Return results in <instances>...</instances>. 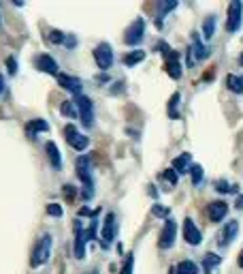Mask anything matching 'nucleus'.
Wrapping results in <instances>:
<instances>
[{"instance_id": "obj_36", "label": "nucleus", "mask_w": 243, "mask_h": 274, "mask_svg": "<svg viewBox=\"0 0 243 274\" xmlns=\"http://www.w3.org/2000/svg\"><path fill=\"white\" fill-rule=\"evenodd\" d=\"M7 67H9V73H11V75H15V73H17V60H15L13 56H9V58H7Z\"/></svg>"}, {"instance_id": "obj_14", "label": "nucleus", "mask_w": 243, "mask_h": 274, "mask_svg": "<svg viewBox=\"0 0 243 274\" xmlns=\"http://www.w3.org/2000/svg\"><path fill=\"white\" fill-rule=\"evenodd\" d=\"M207 214H209L211 223H220V221H224V217L228 214V203L226 201H211L209 208H207Z\"/></svg>"}, {"instance_id": "obj_17", "label": "nucleus", "mask_w": 243, "mask_h": 274, "mask_svg": "<svg viewBox=\"0 0 243 274\" xmlns=\"http://www.w3.org/2000/svg\"><path fill=\"white\" fill-rule=\"evenodd\" d=\"M58 84L62 86L64 90H70V92H81V79L79 77H73V75H64V73H58Z\"/></svg>"}, {"instance_id": "obj_25", "label": "nucleus", "mask_w": 243, "mask_h": 274, "mask_svg": "<svg viewBox=\"0 0 243 274\" xmlns=\"http://www.w3.org/2000/svg\"><path fill=\"white\" fill-rule=\"evenodd\" d=\"M226 88L235 95H241L243 92V77H237V75H226Z\"/></svg>"}, {"instance_id": "obj_10", "label": "nucleus", "mask_w": 243, "mask_h": 274, "mask_svg": "<svg viewBox=\"0 0 243 274\" xmlns=\"http://www.w3.org/2000/svg\"><path fill=\"white\" fill-rule=\"evenodd\" d=\"M237 234H239V221H228V223L222 227L220 234H218V244H220V247H228V244H233Z\"/></svg>"}, {"instance_id": "obj_35", "label": "nucleus", "mask_w": 243, "mask_h": 274, "mask_svg": "<svg viewBox=\"0 0 243 274\" xmlns=\"http://www.w3.org/2000/svg\"><path fill=\"white\" fill-rule=\"evenodd\" d=\"M49 41H51V43H64V32H60V30H51V32H49Z\"/></svg>"}, {"instance_id": "obj_21", "label": "nucleus", "mask_w": 243, "mask_h": 274, "mask_svg": "<svg viewBox=\"0 0 243 274\" xmlns=\"http://www.w3.org/2000/svg\"><path fill=\"white\" fill-rule=\"evenodd\" d=\"M143 58H145L143 50H133V51H128V54H124V65L134 67V65H139V62H143Z\"/></svg>"}, {"instance_id": "obj_19", "label": "nucleus", "mask_w": 243, "mask_h": 274, "mask_svg": "<svg viewBox=\"0 0 243 274\" xmlns=\"http://www.w3.org/2000/svg\"><path fill=\"white\" fill-rule=\"evenodd\" d=\"M171 274H199V266L190 259H183L175 268H171Z\"/></svg>"}, {"instance_id": "obj_22", "label": "nucleus", "mask_w": 243, "mask_h": 274, "mask_svg": "<svg viewBox=\"0 0 243 274\" xmlns=\"http://www.w3.org/2000/svg\"><path fill=\"white\" fill-rule=\"evenodd\" d=\"M222 264V257L220 255H216V253H207L205 255V259H203V272L205 274H211V270L216 266H220Z\"/></svg>"}, {"instance_id": "obj_38", "label": "nucleus", "mask_w": 243, "mask_h": 274, "mask_svg": "<svg viewBox=\"0 0 243 274\" xmlns=\"http://www.w3.org/2000/svg\"><path fill=\"white\" fill-rule=\"evenodd\" d=\"M235 206H237V210H243V195L237 197V203H235Z\"/></svg>"}, {"instance_id": "obj_31", "label": "nucleus", "mask_w": 243, "mask_h": 274, "mask_svg": "<svg viewBox=\"0 0 243 274\" xmlns=\"http://www.w3.org/2000/svg\"><path fill=\"white\" fill-rule=\"evenodd\" d=\"M162 178L167 180V182L171 184V186H175L177 184V178H179V174H177L173 167H171V170H164V174H162Z\"/></svg>"}, {"instance_id": "obj_26", "label": "nucleus", "mask_w": 243, "mask_h": 274, "mask_svg": "<svg viewBox=\"0 0 243 274\" xmlns=\"http://www.w3.org/2000/svg\"><path fill=\"white\" fill-rule=\"evenodd\" d=\"M216 24H218L216 15L205 17V22H203V37L205 39H211L213 37V32H216Z\"/></svg>"}, {"instance_id": "obj_23", "label": "nucleus", "mask_w": 243, "mask_h": 274, "mask_svg": "<svg viewBox=\"0 0 243 274\" xmlns=\"http://www.w3.org/2000/svg\"><path fill=\"white\" fill-rule=\"evenodd\" d=\"M47 129H49V125H47L45 120H32V122H28V125H26L28 137H37V133L47 131Z\"/></svg>"}, {"instance_id": "obj_6", "label": "nucleus", "mask_w": 243, "mask_h": 274, "mask_svg": "<svg viewBox=\"0 0 243 274\" xmlns=\"http://www.w3.org/2000/svg\"><path fill=\"white\" fill-rule=\"evenodd\" d=\"M94 60H96V67L100 71H109L111 65H113V50H111L109 43H100L96 50H94Z\"/></svg>"}, {"instance_id": "obj_2", "label": "nucleus", "mask_w": 243, "mask_h": 274, "mask_svg": "<svg viewBox=\"0 0 243 274\" xmlns=\"http://www.w3.org/2000/svg\"><path fill=\"white\" fill-rule=\"evenodd\" d=\"M77 176H79V180L86 186L84 199H90L94 195V182H92V170H90V159L88 156H79L77 159Z\"/></svg>"}, {"instance_id": "obj_30", "label": "nucleus", "mask_w": 243, "mask_h": 274, "mask_svg": "<svg viewBox=\"0 0 243 274\" xmlns=\"http://www.w3.org/2000/svg\"><path fill=\"white\" fill-rule=\"evenodd\" d=\"M190 176H192V184L199 186L200 182H203V167H200V165H192L190 167Z\"/></svg>"}, {"instance_id": "obj_20", "label": "nucleus", "mask_w": 243, "mask_h": 274, "mask_svg": "<svg viewBox=\"0 0 243 274\" xmlns=\"http://www.w3.org/2000/svg\"><path fill=\"white\" fill-rule=\"evenodd\" d=\"M190 161H192V156H190V152H181L177 159L173 161V170L177 172V174H186V172H190Z\"/></svg>"}, {"instance_id": "obj_5", "label": "nucleus", "mask_w": 243, "mask_h": 274, "mask_svg": "<svg viewBox=\"0 0 243 274\" xmlns=\"http://www.w3.org/2000/svg\"><path fill=\"white\" fill-rule=\"evenodd\" d=\"M243 22V2L235 0L228 4V15H226V30L228 32H237L241 28Z\"/></svg>"}, {"instance_id": "obj_9", "label": "nucleus", "mask_w": 243, "mask_h": 274, "mask_svg": "<svg viewBox=\"0 0 243 274\" xmlns=\"http://www.w3.org/2000/svg\"><path fill=\"white\" fill-rule=\"evenodd\" d=\"M115 234H117V223H115V214L109 212L105 219V225H103V240H100V244H103V249H109L111 242L115 240Z\"/></svg>"}, {"instance_id": "obj_12", "label": "nucleus", "mask_w": 243, "mask_h": 274, "mask_svg": "<svg viewBox=\"0 0 243 274\" xmlns=\"http://www.w3.org/2000/svg\"><path fill=\"white\" fill-rule=\"evenodd\" d=\"M86 231H84V225L81 221H75V257L77 259H84L86 257Z\"/></svg>"}, {"instance_id": "obj_13", "label": "nucleus", "mask_w": 243, "mask_h": 274, "mask_svg": "<svg viewBox=\"0 0 243 274\" xmlns=\"http://www.w3.org/2000/svg\"><path fill=\"white\" fill-rule=\"evenodd\" d=\"M34 65H37L39 71L49 73V75H56V77H58V62L53 60L49 54H39L37 58H34Z\"/></svg>"}, {"instance_id": "obj_3", "label": "nucleus", "mask_w": 243, "mask_h": 274, "mask_svg": "<svg viewBox=\"0 0 243 274\" xmlns=\"http://www.w3.org/2000/svg\"><path fill=\"white\" fill-rule=\"evenodd\" d=\"M145 37V20L143 17H137V20L133 22L128 28H126V34H124V43L130 45V48H134V45H139L141 41Z\"/></svg>"}, {"instance_id": "obj_40", "label": "nucleus", "mask_w": 243, "mask_h": 274, "mask_svg": "<svg viewBox=\"0 0 243 274\" xmlns=\"http://www.w3.org/2000/svg\"><path fill=\"white\" fill-rule=\"evenodd\" d=\"M239 268H243V250L239 253Z\"/></svg>"}, {"instance_id": "obj_39", "label": "nucleus", "mask_w": 243, "mask_h": 274, "mask_svg": "<svg viewBox=\"0 0 243 274\" xmlns=\"http://www.w3.org/2000/svg\"><path fill=\"white\" fill-rule=\"evenodd\" d=\"M2 90H4V77L0 75V92H2Z\"/></svg>"}, {"instance_id": "obj_32", "label": "nucleus", "mask_w": 243, "mask_h": 274, "mask_svg": "<svg viewBox=\"0 0 243 274\" xmlns=\"http://www.w3.org/2000/svg\"><path fill=\"white\" fill-rule=\"evenodd\" d=\"M133 264H134V257H133V253H128V255H126V261H124V266H122V272H120V274H133Z\"/></svg>"}, {"instance_id": "obj_16", "label": "nucleus", "mask_w": 243, "mask_h": 274, "mask_svg": "<svg viewBox=\"0 0 243 274\" xmlns=\"http://www.w3.org/2000/svg\"><path fill=\"white\" fill-rule=\"evenodd\" d=\"M45 152H47V159H49L53 170H62V156H60V148H58L56 142H47L45 144Z\"/></svg>"}, {"instance_id": "obj_29", "label": "nucleus", "mask_w": 243, "mask_h": 274, "mask_svg": "<svg viewBox=\"0 0 243 274\" xmlns=\"http://www.w3.org/2000/svg\"><path fill=\"white\" fill-rule=\"evenodd\" d=\"M216 191H218V193H237L239 189H237V184H228L226 180H218V182H216Z\"/></svg>"}, {"instance_id": "obj_27", "label": "nucleus", "mask_w": 243, "mask_h": 274, "mask_svg": "<svg viewBox=\"0 0 243 274\" xmlns=\"http://www.w3.org/2000/svg\"><path fill=\"white\" fill-rule=\"evenodd\" d=\"M60 112H62L64 118H77V116H79L75 101H64V103L60 105Z\"/></svg>"}, {"instance_id": "obj_7", "label": "nucleus", "mask_w": 243, "mask_h": 274, "mask_svg": "<svg viewBox=\"0 0 243 274\" xmlns=\"http://www.w3.org/2000/svg\"><path fill=\"white\" fill-rule=\"evenodd\" d=\"M64 137H66V142L73 146L75 150H79V152L90 146V139H88V135H84V133L77 131L75 125H66V126H64Z\"/></svg>"}, {"instance_id": "obj_41", "label": "nucleus", "mask_w": 243, "mask_h": 274, "mask_svg": "<svg viewBox=\"0 0 243 274\" xmlns=\"http://www.w3.org/2000/svg\"><path fill=\"white\" fill-rule=\"evenodd\" d=\"M239 65H241V67H243V54H241V56H239Z\"/></svg>"}, {"instance_id": "obj_34", "label": "nucleus", "mask_w": 243, "mask_h": 274, "mask_svg": "<svg viewBox=\"0 0 243 274\" xmlns=\"http://www.w3.org/2000/svg\"><path fill=\"white\" fill-rule=\"evenodd\" d=\"M75 195H77L75 186H73V184H64V197H66L68 201H73V199H75Z\"/></svg>"}, {"instance_id": "obj_28", "label": "nucleus", "mask_w": 243, "mask_h": 274, "mask_svg": "<svg viewBox=\"0 0 243 274\" xmlns=\"http://www.w3.org/2000/svg\"><path fill=\"white\" fill-rule=\"evenodd\" d=\"M158 7H160V13H158L156 24H158V26H162V20L167 17V13H171L173 9H177V2H160Z\"/></svg>"}, {"instance_id": "obj_11", "label": "nucleus", "mask_w": 243, "mask_h": 274, "mask_svg": "<svg viewBox=\"0 0 243 274\" xmlns=\"http://www.w3.org/2000/svg\"><path fill=\"white\" fill-rule=\"evenodd\" d=\"M183 240H186L188 244H192V247H199L200 240H203L200 229L194 225L192 219H183Z\"/></svg>"}, {"instance_id": "obj_37", "label": "nucleus", "mask_w": 243, "mask_h": 274, "mask_svg": "<svg viewBox=\"0 0 243 274\" xmlns=\"http://www.w3.org/2000/svg\"><path fill=\"white\" fill-rule=\"evenodd\" d=\"M152 212L156 214V217H169V210H167V208H162V206H154V208H152Z\"/></svg>"}, {"instance_id": "obj_8", "label": "nucleus", "mask_w": 243, "mask_h": 274, "mask_svg": "<svg viewBox=\"0 0 243 274\" xmlns=\"http://www.w3.org/2000/svg\"><path fill=\"white\" fill-rule=\"evenodd\" d=\"M175 238H177V223L173 219H167V221H164L162 231H160L158 247L160 249H171L175 244Z\"/></svg>"}, {"instance_id": "obj_1", "label": "nucleus", "mask_w": 243, "mask_h": 274, "mask_svg": "<svg viewBox=\"0 0 243 274\" xmlns=\"http://www.w3.org/2000/svg\"><path fill=\"white\" fill-rule=\"evenodd\" d=\"M51 257V236L49 234H43L39 238L37 247H34L32 250V259H30V266L32 268H41L45 266L47 261H49Z\"/></svg>"}, {"instance_id": "obj_18", "label": "nucleus", "mask_w": 243, "mask_h": 274, "mask_svg": "<svg viewBox=\"0 0 243 274\" xmlns=\"http://www.w3.org/2000/svg\"><path fill=\"white\" fill-rule=\"evenodd\" d=\"M190 51L194 54V60H205V58L209 56V48H205L203 41H200V37L197 32L192 34V48H190Z\"/></svg>"}, {"instance_id": "obj_24", "label": "nucleus", "mask_w": 243, "mask_h": 274, "mask_svg": "<svg viewBox=\"0 0 243 274\" xmlns=\"http://www.w3.org/2000/svg\"><path fill=\"white\" fill-rule=\"evenodd\" d=\"M179 101H181V95L179 92H173V97H171V101H169V107H167L169 118H173V120L179 118Z\"/></svg>"}, {"instance_id": "obj_33", "label": "nucleus", "mask_w": 243, "mask_h": 274, "mask_svg": "<svg viewBox=\"0 0 243 274\" xmlns=\"http://www.w3.org/2000/svg\"><path fill=\"white\" fill-rule=\"evenodd\" d=\"M47 214H49V217H58V219H60L62 217V206H60V203H49V206H47Z\"/></svg>"}, {"instance_id": "obj_15", "label": "nucleus", "mask_w": 243, "mask_h": 274, "mask_svg": "<svg viewBox=\"0 0 243 274\" xmlns=\"http://www.w3.org/2000/svg\"><path fill=\"white\" fill-rule=\"evenodd\" d=\"M164 69H167L171 79H179L181 77V62H179V54H177V51H171V54L167 56Z\"/></svg>"}, {"instance_id": "obj_4", "label": "nucleus", "mask_w": 243, "mask_h": 274, "mask_svg": "<svg viewBox=\"0 0 243 274\" xmlns=\"http://www.w3.org/2000/svg\"><path fill=\"white\" fill-rule=\"evenodd\" d=\"M75 105H77V112H79V118L84 122V126H90L94 125V107H92V101L84 95H77L75 97Z\"/></svg>"}]
</instances>
